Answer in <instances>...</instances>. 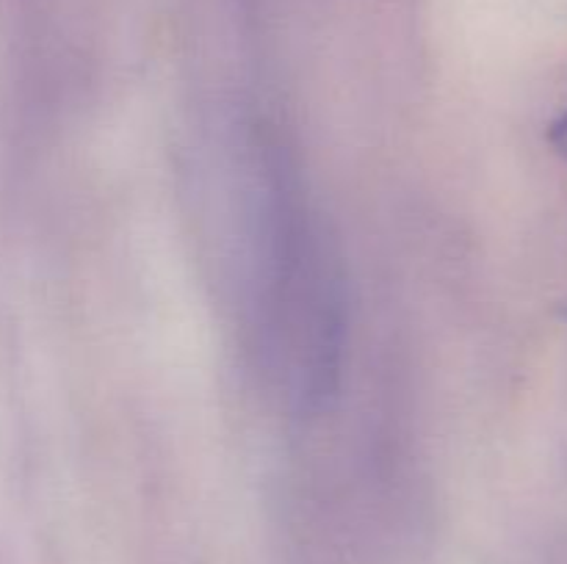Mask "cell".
Masks as SVG:
<instances>
[{"label": "cell", "instance_id": "obj_1", "mask_svg": "<svg viewBox=\"0 0 567 564\" xmlns=\"http://www.w3.org/2000/svg\"><path fill=\"white\" fill-rule=\"evenodd\" d=\"M551 138H554V144H557L559 153H563L567 158V111H565V116H559L557 125H554Z\"/></svg>", "mask_w": 567, "mask_h": 564}]
</instances>
